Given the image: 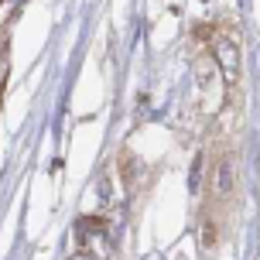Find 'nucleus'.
I'll return each mask as SVG.
<instances>
[{
	"label": "nucleus",
	"mask_w": 260,
	"mask_h": 260,
	"mask_svg": "<svg viewBox=\"0 0 260 260\" xmlns=\"http://www.w3.org/2000/svg\"><path fill=\"white\" fill-rule=\"evenodd\" d=\"M212 55H216L219 69L226 72V79L236 82V76H240V48H236V41L233 38H219L216 45H212Z\"/></svg>",
	"instance_id": "f257e3e1"
},
{
	"label": "nucleus",
	"mask_w": 260,
	"mask_h": 260,
	"mask_svg": "<svg viewBox=\"0 0 260 260\" xmlns=\"http://www.w3.org/2000/svg\"><path fill=\"white\" fill-rule=\"evenodd\" d=\"M216 195H230L233 192V161L230 157H222L219 165H216Z\"/></svg>",
	"instance_id": "f03ea898"
},
{
	"label": "nucleus",
	"mask_w": 260,
	"mask_h": 260,
	"mask_svg": "<svg viewBox=\"0 0 260 260\" xmlns=\"http://www.w3.org/2000/svg\"><path fill=\"white\" fill-rule=\"evenodd\" d=\"M202 247H216V226H212V222H206V226H202Z\"/></svg>",
	"instance_id": "7ed1b4c3"
},
{
	"label": "nucleus",
	"mask_w": 260,
	"mask_h": 260,
	"mask_svg": "<svg viewBox=\"0 0 260 260\" xmlns=\"http://www.w3.org/2000/svg\"><path fill=\"white\" fill-rule=\"evenodd\" d=\"M72 260H96V257H89V253H76Z\"/></svg>",
	"instance_id": "20e7f679"
}]
</instances>
